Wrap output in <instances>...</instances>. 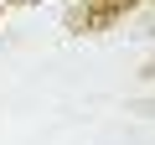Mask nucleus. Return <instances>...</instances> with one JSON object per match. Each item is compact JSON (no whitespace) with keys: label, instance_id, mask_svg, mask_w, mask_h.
I'll return each mask as SVG.
<instances>
[{"label":"nucleus","instance_id":"1","mask_svg":"<svg viewBox=\"0 0 155 145\" xmlns=\"http://www.w3.org/2000/svg\"><path fill=\"white\" fill-rule=\"evenodd\" d=\"M5 5H11V0H0V11H5Z\"/></svg>","mask_w":155,"mask_h":145}]
</instances>
